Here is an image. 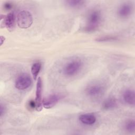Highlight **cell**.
Listing matches in <instances>:
<instances>
[{
    "mask_svg": "<svg viewBox=\"0 0 135 135\" xmlns=\"http://www.w3.org/2000/svg\"><path fill=\"white\" fill-rule=\"evenodd\" d=\"M83 63L80 60H73L67 63L63 69V74L68 76L76 74L81 70Z\"/></svg>",
    "mask_w": 135,
    "mask_h": 135,
    "instance_id": "cell-3",
    "label": "cell"
},
{
    "mask_svg": "<svg viewBox=\"0 0 135 135\" xmlns=\"http://www.w3.org/2000/svg\"><path fill=\"white\" fill-rule=\"evenodd\" d=\"M104 91V86L101 84H95L88 86L85 90V92L90 97L97 98L103 94Z\"/></svg>",
    "mask_w": 135,
    "mask_h": 135,
    "instance_id": "cell-5",
    "label": "cell"
},
{
    "mask_svg": "<svg viewBox=\"0 0 135 135\" xmlns=\"http://www.w3.org/2000/svg\"><path fill=\"white\" fill-rule=\"evenodd\" d=\"M123 99L124 102L129 105H134L135 103L134 91L132 89H127L123 93Z\"/></svg>",
    "mask_w": 135,
    "mask_h": 135,
    "instance_id": "cell-10",
    "label": "cell"
},
{
    "mask_svg": "<svg viewBox=\"0 0 135 135\" xmlns=\"http://www.w3.org/2000/svg\"><path fill=\"white\" fill-rule=\"evenodd\" d=\"M16 17L14 12H9L4 17V24L7 29L13 31L15 27Z\"/></svg>",
    "mask_w": 135,
    "mask_h": 135,
    "instance_id": "cell-8",
    "label": "cell"
},
{
    "mask_svg": "<svg viewBox=\"0 0 135 135\" xmlns=\"http://www.w3.org/2000/svg\"><path fill=\"white\" fill-rule=\"evenodd\" d=\"M118 105L117 100L114 98H109L105 100L102 103V108L103 110H109L114 109Z\"/></svg>",
    "mask_w": 135,
    "mask_h": 135,
    "instance_id": "cell-12",
    "label": "cell"
},
{
    "mask_svg": "<svg viewBox=\"0 0 135 135\" xmlns=\"http://www.w3.org/2000/svg\"><path fill=\"white\" fill-rule=\"evenodd\" d=\"M124 129L129 132H133L135 130V121L133 119L128 120L124 125Z\"/></svg>",
    "mask_w": 135,
    "mask_h": 135,
    "instance_id": "cell-15",
    "label": "cell"
},
{
    "mask_svg": "<svg viewBox=\"0 0 135 135\" xmlns=\"http://www.w3.org/2000/svg\"><path fill=\"white\" fill-rule=\"evenodd\" d=\"M118 40V37L115 36L106 35L98 37L95 41L99 42H113Z\"/></svg>",
    "mask_w": 135,
    "mask_h": 135,
    "instance_id": "cell-16",
    "label": "cell"
},
{
    "mask_svg": "<svg viewBox=\"0 0 135 135\" xmlns=\"http://www.w3.org/2000/svg\"><path fill=\"white\" fill-rule=\"evenodd\" d=\"M65 2L69 6L72 8L81 7L85 3V1L81 0H68Z\"/></svg>",
    "mask_w": 135,
    "mask_h": 135,
    "instance_id": "cell-14",
    "label": "cell"
},
{
    "mask_svg": "<svg viewBox=\"0 0 135 135\" xmlns=\"http://www.w3.org/2000/svg\"><path fill=\"white\" fill-rule=\"evenodd\" d=\"M5 107L3 106V105L2 104H1V108H0V116L1 117H2L3 114L5 113Z\"/></svg>",
    "mask_w": 135,
    "mask_h": 135,
    "instance_id": "cell-18",
    "label": "cell"
},
{
    "mask_svg": "<svg viewBox=\"0 0 135 135\" xmlns=\"http://www.w3.org/2000/svg\"><path fill=\"white\" fill-rule=\"evenodd\" d=\"M79 120L84 124L92 125L96 121V117L92 113H84L80 115Z\"/></svg>",
    "mask_w": 135,
    "mask_h": 135,
    "instance_id": "cell-11",
    "label": "cell"
},
{
    "mask_svg": "<svg viewBox=\"0 0 135 135\" xmlns=\"http://www.w3.org/2000/svg\"><path fill=\"white\" fill-rule=\"evenodd\" d=\"M132 7L130 4L125 3L121 5L118 8V15L121 18H126L131 14Z\"/></svg>",
    "mask_w": 135,
    "mask_h": 135,
    "instance_id": "cell-9",
    "label": "cell"
},
{
    "mask_svg": "<svg viewBox=\"0 0 135 135\" xmlns=\"http://www.w3.org/2000/svg\"><path fill=\"white\" fill-rule=\"evenodd\" d=\"M61 99V96L56 93L52 94L42 101L43 107L45 109H51L55 106Z\"/></svg>",
    "mask_w": 135,
    "mask_h": 135,
    "instance_id": "cell-7",
    "label": "cell"
},
{
    "mask_svg": "<svg viewBox=\"0 0 135 135\" xmlns=\"http://www.w3.org/2000/svg\"><path fill=\"white\" fill-rule=\"evenodd\" d=\"M101 18V13L99 10L91 11L88 15L84 31L86 32H93L96 31L100 25Z\"/></svg>",
    "mask_w": 135,
    "mask_h": 135,
    "instance_id": "cell-1",
    "label": "cell"
},
{
    "mask_svg": "<svg viewBox=\"0 0 135 135\" xmlns=\"http://www.w3.org/2000/svg\"><path fill=\"white\" fill-rule=\"evenodd\" d=\"M42 81L41 78H38L36 83V92H35V103L36 109L37 111H41L42 109Z\"/></svg>",
    "mask_w": 135,
    "mask_h": 135,
    "instance_id": "cell-6",
    "label": "cell"
},
{
    "mask_svg": "<svg viewBox=\"0 0 135 135\" xmlns=\"http://www.w3.org/2000/svg\"><path fill=\"white\" fill-rule=\"evenodd\" d=\"M41 69V63L39 62H35L31 67V73L34 80H36L38 74Z\"/></svg>",
    "mask_w": 135,
    "mask_h": 135,
    "instance_id": "cell-13",
    "label": "cell"
},
{
    "mask_svg": "<svg viewBox=\"0 0 135 135\" xmlns=\"http://www.w3.org/2000/svg\"><path fill=\"white\" fill-rule=\"evenodd\" d=\"M13 6V5L12 3L9 2H6L4 4V8L6 10H9L11 9Z\"/></svg>",
    "mask_w": 135,
    "mask_h": 135,
    "instance_id": "cell-17",
    "label": "cell"
},
{
    "mask_svg": "<svg viewBox=\"0 0 135 135\" xmlns=\"http://www.w3.org/2000/svg\"><path fill=\"white\" fill-rule=\"evenodd\" d=\"M17 24L21 28H27L30 27L33 22V16L31 13L26 10L20 11L16 17Z\"/></svg>",
    "mask_w": 135,
    "mask_h": 135,
    "instance_id": "cell-2",
    "label": "cell"
},
{
    "mask_svg": "<svg viewBox=\"0 0 135 135\" xmlns=\"http://www.w3.org/2000/svg\"><path fill=\"white\" fill-rule=\"evenodd\" d=\"M32 83L30 76L26 73L20 75L16 80L15 86L20 90H24L29 88Z\"/></svg>",
    "mask_w": 135,
    "mask_h": 135,
    "instance_id": "cell-4",
    "label": "cell"
}]
</instances>
